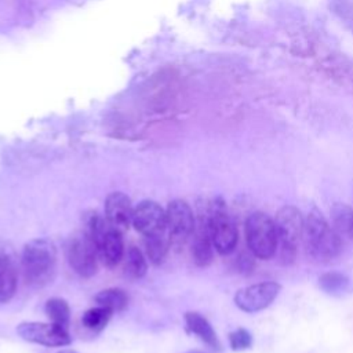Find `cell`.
<instances>
[{
    "label": "cell",
    "instance_id": "9",
    "mask_svg": "<svg viewBox=\"0 0 353 353\" xmlns=\"http://www.w3.org/2000/svg\"><path fill=\"white\" fill-rule=\"evenodd\" d=\"M281 285L276 281L256 283L239 290L234 295V303L247 313L259 312L268 307L279 295Z\"/></svg>",
    "mask_w": 353,
    "mask_h": 353
},
{
    "label": "cell",
    "instance_id": "3",
    "mask_svg": "<svg viewBox=\"0 0 353 353\" xmlns=\"http://www.w3.org/2000/svg\"><path fill=\"white\" fill-rule=\"evenodd\" d=\"M245 241L250 251L261 258L269 259L276 254L279 239L274 221L265 212H252L244 226Z\"/></svg>",
    "mask_w": 353,
    "mask_h": 353
},
{
    "label": "cell",
    "instance_id": "16",
    "mask_svg": "<svg viewBox=\"0 0 353 353\" xmlns=\"http://www.w3.org/2000/svg\"><path fill=\"white\" fill-rule=\"evenodd\" d=\"M95 302L98 306L109 309L112 313L121 312L128 305V295L121 288H106L95 295Z\"/></svg>",
    "mask_w": 353,
    "mask_h": 353
},
{
    "label": "cell",
    "instance_id": "15",
    "mask_svg": "<svg viewBox=\"0 0 353 353\" xmlns=\"http://www.w3.org/2000/svg\"><path fill=\"white\" fill-rule=\"evenodd\" d=\"M331 219L336 232L353 241V208L343 203H335L331 208Z\"/></svg>",
    "mask_w": 353,
    "mask_h": 353
},
{
    "label": "cell",
    "instance_id": "20",
    "mask_svg": "<svg viewBox=\"0 0 353 353\" xmlns=\"http://www.w3.org/2000/svg\"><path fill=\"white\" fill-rule=\"evenodd\" d=\"M349 277L341 272H327L320 276V288L330 295H342L349 288Z\"/></svg>",
    "mask_w": 353,
    "mask_h": 353
},
{
    "label": "cell",
    "instance_id": "2",
    "mask_svg": "<svg viewBox=\"0 0 353 353\" xmlns=\"http://www.w3.org/2000/svg\"><path fill=\"white\" fill-rule=\"evenodd\" d=\"M305 234L307 248L319 259H332L342 251L341 234L317 208H313L305 219Z\"/></svg>",
    "mask_w": 353,
    "mask_h": 353
},
{
    "label": "cell",
    "instance_id": "4",
    "mask_svg": "<svg viewBox=\"0 0 353 353\" xmlns=\"http://www.w3.org/2000/svg\"><path fill=\"white\" fill-rule=\"evenodd\" d=\"M277 239L280 244V259L283 263L294 261L296 247L305 232V219L294 205L281 207L274 218Z\"/></svg>",
    "mask_w": 353,
    "mask_h": 353
},
{
    "label": "cell",
    "instance_id": "22",
    "mask_svg": "<svg viewBox=\"0 0 353 353\" xmlns=\"http://www.w3.org/2000/svg\"><path fill=\"white\" fill-rule=\"evenodd\" d=\"M229 342H230V346L233 350H236V352L245 350V349L251 347L252 336L247 330L239 328L229 335Z\"/></svg>",
    "mask_w": 353,
    "mask_h": 353
},
{
    "label": "cell",
    "instance_id": "10",
    "mask_svg": "<svg viewBox=\"0 0 353 353\" xmlns=\"http://www.w3.org/2000/svg\"><path fill=\"white\" fill-rule=\"evenodd\" d=\"M132 226L142 237L167 233L165 210L153 200H142L134 207Z\"/></svg>",
    "mask_w": 353,
    "mask_h": 353
},
{
    "label": "cell",
    "instance_id": "6",
    "mask_svg": "<svg viewBox=\"0 0 353 353\" xmlns=\"http://www.w3.org/2000/svg\"><path fill=\"white\" fill-rule=\"evenodd\" d=\"M196 222L190 205L181 199L168 203L165 208V230L170 247L179 250L194 233Z\"/></svg>",
    "mask_w": 353,
    "mask_h": 353
},
{
    "label": "cell",
    "instance_id": "24",
    "mask_svg": "<svg viewBox=\"0 0 353 353\" xmlns=\"http://www.w3.org/2000/svg\"><path fill=\"white\" fill-rule=\"evenodd\" d=\"M186 353H204V352H199V350H190V352H186Z\"/></svg>",
    "mask_w": 353,
    "mask_h": 353
},
{
    "label": "cell",
    "instance_id": "1",
    "mask_svg": "<svg viewBox=\"0 0 353 353\" xmlns=\"http://www.w3.org/2000/svg\"><path fill=\"white\" fill-rule=\"evenodd\" d=\"M22 272L26 283L41 287L55 274L57 250L48 239H33L23 245L21 256Z\"/></svg>",
    "mask_w": 353,
    "mask_h": 353
},
{
    "label": "cell",
    "instance_id": "18",
    "mask_svg": "<svg viewBox=\"0 0 353 353\" xmlns=\"http://www.w3.org/2000/svg\"><path fill=\"white\" fill-rule=\"evenodd\" d=\"M124 255H125V263H124L125 274L130 276L131 279L143 277L148 272V262L143 252L138 247L130 245Z\"/></svg>",
    "mask_w": 353,
    "mask_h": 353
},
{
    "label": "cell",
    "instance_id": "17",
    "mask_svg": "<svg viewBox=\"0 0 353 353\" xmlns=\"http://www.w3.org/2000/svg\"><path fill=\"white\" fill-rule=\"evenodd\" d=\"M143 245H145L146 256L154 265H160L164 261L168 252V248H171L167 233L143 237Z\"/></svg>",
    "mask_w": 353,
    "mask_h": 353
},
{
    "label": "cell",
    "instance_id": "7",
    "mask_svg": "<svg viewBox=\"0 0 353 353\" xmlns=\"http://www.w3.org/2000/svg\"><path fill=\"white\" fill-rule=\"evenodd\" d=\"M66 259L79 276L88 279L97 273L98 252L95 243L85 230L74 233L66 244Z\"/></svg>",
    "mask_w": 353,
    "mask_h": 353
},
{
    "label": "cell",
    "instance_id": "5",
    "mask_svg": "<svg viewBox=\"0 0 353 353\" xmlns=\"http://www.w3.org/2000/svg\"><path fill=\"white\" fill-rule=\"evenodd\" d=\"M207 222L214 248L222 255L230 254L237 245L239 233L233 219L228 214L225 204L221 200H216L211 205L207 215Z\"/></svg>",
    "mask_w": 353,
    "mask_h": 353
},
{
    "label": "cell",
    "instance_id": "11",
    "mask_svg": "<svg viewBox=\"0 0 353 353\" xmlns=\"http://www.w3.org/2000/svg\"><path fill=\"white\" fill-rule=\"evenodd\" d=\"M134 207L123 192H112L105 199V218L114 229L124 232L132 225Z\"/></svg>",
    "mask_w": 353,
    "mask_h": 353
},
{
    "label": "cell",
    "instance_id": "23",
    "mask_svg": "<svg viewBox=\"0 0 353 353\" xmlns=\"http://www.w3.org/2000/svg\"><path fill=\"white\" fill-rule=\"evenodd\" d=\"M55 353H80V352H77V350H74V349H62V350L55 352Z\"/></svg>",
    "mask_w": 353,
    "mask_h": 353
},
{
    "label": "cell",
    "instance_id": "8",
    "mask_svg": "<svg viewBox=\"0 0 353 353\" xmlns=\"http://www.w3.org/2000/svg\"><path fill=\"white\" fill-rule=\"evenodd\" d=\"M17 332L23 341L43 346H66L72 342L68 328L54 323L23 321L18 324Z\"/></svg>",
    "mask_w": 353,
    "mask_h": 353
},
{
    "label": "cell",
    "instance_id": "12",
    "mask_svg": "<svg viewBox=\"0 0 353 353\" xmlns=\"http://www.w3.org/2000/svg\"><path fill=\"white\" fill-rule=\"evenodd\" d=\"M185 323H186V328L192 334H194L201 342H204L208 347H211L215 352L222 350V345H221L214 328L211 327L208 320L205 317H203L200 313L188 312L185 314Z\"/></svg>",
    "mask_w": 353,
    "mask_h": 353
},
{
    "label": "cell",
    "instance_id": "14",
    "mask_svg": "<svg viewBox=\"0 0 353 353\" xmlns=\"http://www.w3.org/2000/svg\"><path fill=\"white\" fill-rule=\"evenodd\" d=\"M17 291V270L7 254L0 252V302H8Z\"/></svg>",
    "mask_w": 353,
    "mask_h": 353
},
{
    "label": "cell",
    "instance_id": "21",
    "mask_svg": "<svg viewBox=\"0 0 353 353\" xmlns=\"http://www.w3.org/2000/svg\"><path fill=\"white\" fill-rule=\"evenodd\" d=\"M112 314L113 313L109 309L97 305L95 307H91L84 312V314L81 317V323L87 330L98 332L106 327Z\"/></svg>",
    "mask_w": 353,
    "mask_h": 353
},
{
    "label": "cell",
    "instance_id": "13",
    "mask_svg": "<svg viewBox=\"0 0 353 353\" xmlns=\"http://www.w3.org/2000/svg\"><path fill=\"white\" fill-rule=\"evenodd\" d=\"M212 241L208 230V222L200 219V223L194 232V239L192 244V255L197 266H207L212 261Z\"/></svg>",
    "mask_w": 353,
    "mask_h": 353
},
{
    "label": "cell",
    "instance_id": "19",
    "mask_svg": "<svg viewBox=\"0 0 353 353\" xmlns=\"http://www.w3.org/2000/svg\"><path fill=\"white\" fill-rule=\"evenodd\" d=\"M46 314L48 316V319L51 320V323L58 324L61 327L68 328L69 327V321H70V307L68 305V302L62 298H50L46 302L44 306Z\"/></svg>",
    "mask_w": 353,
    "mask_h": 353
}]
</instances>
